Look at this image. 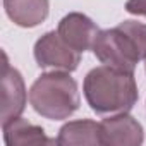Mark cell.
Here are the masks:
<instances>
[{"mask_svg":"<svg viewBox=\"0 0 146 146\" xmlns=\"http://www.w3.org/2000/svg\"><path fill=\"white\" fill-rule=\"evenodd\" d=\"M125 11L129 14L146 17V0H127L125 2Z\"/></svg>","mask_w":146,"mask_h":146,"instance_id":"7c38bea8","label":"cell"},{"mask_svg":"<svg viewBox=\"0 0 146 146\" xmlns=\"http://www.w3.org/2000/svg\"><path fill=\"white\" fill-rule=\"evenodd\" d=\"M58 35L79 53L93 48V41L98 35V26L81 12H70L64 16L57 28Z\"/></svg>","mask_w":146,"mask_h":146,"instance_id":"52a82bcc","label":"cell"},{"mask_svg":"<svg viewBox=\"0 0 146 146\" xmlns=\"http://www.w3.org/2000/svg\"><path fill=\"white\" fill-rule=\"evenodd\" d=\"M144 69H146V58H144Z\"/></svg>","mask_w":146,"mask_h":146,"instance_id":"4fadbf2b","label":"cell"},{"mask_svg":"<svg viewBox=\"0 0 146 146\" xmlns=\"http://www.w3.org/2000/svg\"><path fill=\"white\" fill-rule=\"evenodd\" d=\"M91 50L102 64L127 72H134L141 60L134 45L119 26L112 29H100Z\"/></svg>","mask_w":146,"mask_h":146,"instance_id":"3957f363","label":"cell"},{"mask_svg":"<svg viewBox=\"0 0 146 146\" xmlns=\"http://www.w3.org/2000/svg\"><path fill=\"white\" fill-rule=\"evenodd\" d=\"M9 19L21 28H35L41 24L50 12L48 0H4Z\"/></svg>","mask_w":146,"mask_h":146,"instance_id":"ba28073f","label":"cell"},{"mask_svg":"<svg viewBox=\"0 0 146 146\" xmlns=\"http://www.w3.org/2000/svg\"><path fill=\"white\" fill-rule=\"evenodd\" d=\"M57 144L64 146H96L102 144V127L100 122L81 119L64 124L58 131Z\"/></svg>","mask_w":146,"mask_h":146,"instance_id":"9c48e42d","label":"cell"},{"mask_svg":"<svg viewBox=\"0 0 146 146\" xmlns=\"http://www.w3.org/2000/svg\"><path fill=\"white\" fill-rule=\"evenodd\" d=\"M26 108V86L21 72L9 65L5 57L2 74V125L19 117Z\"/></svg>","mask_w":146,"mask_h":146,"instance_id":"8992f818","label":"cell"},{"mask_svg":"<svg viewBox=\"0 0 146 146\" xmlns=\"http://www.w3.org/2000/svg\"><path fill=\"white\" fill-rule=\"evenodd\" d=\"M83 91L91 110L102 115L129 112L139 98L134 72L120 70L105 64L91 69L86 74Z\"/></svg>","mask_w":146,"mask_h":146,"instance_id":"6da1fadb","label":"cell"},{"mask_svg":"<svg viewBox=\"0 0 146 146\" xmlns=\"http://www.w3.org/2000/svg\"><path fill=\"white\" fill-rule=\"evenodd\" d=\"M35 60L41 69H53V70H76L81 62V53L74 50L65 40L58 35V31L45 33L33 48Z\"/></svg>","mask_w":146,"mask_h":146,"instance_id":"277c9868","label":"cell"},{"mask_svg":"<svg viewBox=\"0 0 146 146\" xmlns=\"http://www.w3.org/2000/svg\"><path fill=\"white\" fill-rule=\"evenodd\" d=\"M119 28L127 35V38L134 45L139 58L144 60L146 58V24L137 23V21H124L119 24Z\"/></svg>","mask_w":146,"mask_h":146,"instance_id":"8fae6325","label":"cell"},{"mask_svg":"<svg viewBox=\"0 0 146 146\" xmlns=\"http://www.w3.org/2000/svg\"><path fill=\"white\" fill-rule=\"evenodd\" d=\"M100 127L103 146H139L144 141L143 125L127 112L103 119Z\"/></svg>","mask_w":146,"mask_h":146,"instance_id":"5b68a950","label":"cell"},{"mask_svg":"<svg viewBox=\"0 0 146 146\" xmlns=\"http://www.w3.org/2000/svg\"><path fill=\"white\" fill-rule=\"evenodd\" d=\"M28 98L33 110L48 120L69 119L81 103L78 83L65 70L43 72L29 88Z\"/></svg>","mask_w":146,"mask_h":146,"instance_id":"7a4b0ae2","label":"cell"},{"mask_svg":"<svg viewBox=\"0 0 146 146\" xmlns=\"http://www.w3.org/2000/svg\"><path fill=\"white\" fill-rule=\"evenodd\" d=\"M4 141L7 146H26V144H53L57 139H50L43 127L31 124L26 119L16 117L2 125Z\"/></svg>","mask_w":146,"mask_h":146,"instance_id":"30bf717a","label":"cell"}]
</instances>
